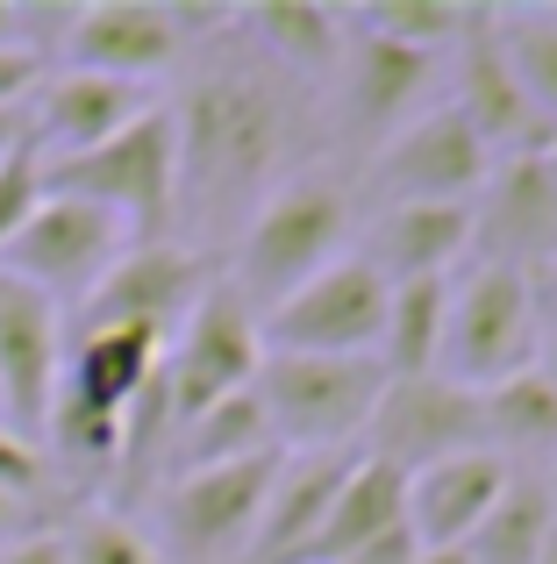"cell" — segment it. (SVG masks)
<instances>
[{
    "label": "cell",
    "mask_w": 557,
    "mask_h": 564,
    "mask_svg": "<svg viewBox=\"0 0 557 564\" xmlns=\"http://www.w3.org/2000/svg\"><path fill=\"white\" fill-rule=\"evenodd\" d=\"M172 137H179V207L243 229L251 207L286 180L293 79L265 57H222L172 108Z\"/></svg>",
    "instance_id": "1"
},
{
    "label": "cell",
    "mask_w": 557,
    "mask_h": 564,
    "mask_svg": "<svg viewBox=\"0 0 557 564\" xmlns=\"http://www.w3.org/2000/svg\"><path fill=\"white\" fill-rule=\"evenodd\" d=\"M350 236H358V193H350V180L336 165H301L251 207V221L237 236L229 286L243 293L251 315H265L286 293H301L315 272H329L350 250Z\"/></svg>",
    "instance_id": "2"
},
{
    "label": "cell",
    "mask_w": 557,
    "mask_h": 564,
    "mask_svg": "<svg viewBox=\"0 0 557 564\" xmlns=\"http://www.w3.org/2000/svg\"><path fill=\"white\" fill-rule=\"evenodd\" d=\"M544 344V307H536V279L515 264H487L472 258L465 272H450V307H444V350L436 372L465 393L515 379L536 365Z\"/></svg>",
    "instance_id": "3"
},
{
    "label": "cell",
    "mask_w": 557,
    "mask_h": 564,
    "mask_svg": "<svg viewBox=\"0 0 557 564\" xmlns=\"http://www.w3.org/2000/svg\"><path fill=\"white\" fill-rule=\"evenodd\" d=\"M43 186L108 207L136 243L157 236L172 215H179V137H172V108H151V115H136L122 137L43 165Z\"/></svg>",
    "instance_id": "4"
},
{
    "label": "cell",
    "mask_w": 557,
    "mask_h": 564,
    "mask_svg": "<svg viewBox=\"0 0 557 564\" xmlns=\"http://www.w3.org/2000/svg\"><path fill=\"white\" fill-rule=\"evenodd\" d=\"M386 393L379 358H293L265 350L258 365V400L278 451H350L372 429V408Z\"/></svg>",
    "instance_id": "5"
},
{
    "label": "cell",
    "mask_w": 557,
    "mask_h": 564,
    "mask_svg": "<svg viewBox=\"0 0 557 564\" xmlns=\"http://www.w3.org/2000/svg\"><path fill=\"white\" fill-rule=\"evenodd\" d=\"M258 365H265V336H258V315L243 307V293L229 286V279H215V286L194 301V315L172 329L165 365H157V379H165V414H172V429H186L194 414H208L215 400L243 393V386H258Z\"/></svg>",
    "instance_id": "6"
},
{
    "label": "cell",
    "mask_w": 557,
    "mask_h": 564,
    "mask_svg": "<svg viewBox=\"0 0 557 564\" xmlns=\"http://www.w3.org/2000/svg\"><path fill=\"white\" fill-rule=\"evenodd\" d=\"M386 279L343 250L329 272H315L301 293L258 315L265 350H293V358H379V329H386Z\"/></svg>",
    "instance_id": "7"
},
{
    "label": "cell",
    "mask_w": 557,
    "mask_h": 564,
    "mask_svg": "<svg viewBox=\"0 0 557 564\" xmlns=\"http://www.w3.org/2000/svg\"><path fill=\"white\" fill-rule=\"evenodd\" d=\"M129 243H136V236H129L108 207L72 200V193L43 186L36 215H29L22 229H14V243L0 250V272L22 279V286H36V293H51L57 307H65V301L79 307L86 293L108 279V264L122 258Z\"/></svg>",
    "instance_id": "8"
},
{
    "label": "cell",
    "mask_w": 557,
    "mask_h": 564,
    "mask_svg": "<svg viewBox=\"0 0 557 564\" xmlns=\"http://www.w3.org/2000/svg\"><path fill=\"white\" fill-rule=\"evenodd\" d=\"M208 286H215V272H208L200 250L143 236V243H129L122 258L108 264V279L72 307L65 329H151V336L172 344V329L194 315V301Z\"/></svg>",
    "instance_id": "9"
},
{
    "label": "cell",
    "mask_w": 557,
    "mask_h": 564,
    "mask_svg": "<svg viewBox=\"0 0 557 564\" xmlns=\"http://www.w3.org/2000/svg\"><path fill=\"white\" fill-rule=\"evenodd\" d=\"M278 457L286 451L243 457V465H215V471H179V479L165 486V536H172V551L194 557V564H222V557L251 551L265 494L278 479Z\"/></svg>",
    "instance_id": "10"
},
{
    "label": "cell",
    "mask_w": 557,
    "mask_h": 564,
    "mask_svg": "<svg viewBox=\"0 0 557 564\" xmlns=\"http://www.w3.org/2000/svg\"><path fill=\"white\" fill-rule=\"evenodd\" d=\"M487 172H493V151L444 100V108H422L407 129H393V137L379 143L372 193H379V207L386 200H458V207H472L479 186H487Z\"/></svg>",
    "instance_id": "11"
},
{
    "label": "cell",
    "mask_w": 557,
    "mask_h": 564,
    "mask_svg": "<svg viewBox=\"0 0 557 564\" xmlns=\"http://www.w3.org/2000/svg\"><path fill=\"white\" fill-rule=\"evenodd\" d=\"M364 436H372V457L393 465L401 479L422 471V465H444V457H465V451H493V443H487V414H479V393L450 386L444 372L386 379V393H379Z\"/></svg>",
    "instance_id": "12"
},
{
    "label": "cell",
    "mask_w": 557,
    "mask_h": 564,
    "mask_svg": "<svg viewBox=\"0 0 557 564\" xmlns=\"http://www.w3.org/2000/svg\"><path fill=\"white\" fill-rule=\"evenodd\" d=\"M57 372H65V307L0 272V414L14 436H43Z\"/></svg>",
    "instance_id": "13"
},
{
    "label": "cell",
    "mask_w": 557,
    "mask_h": 564,
    "mask_svg": "<svg viewBox=\"0 0 557 564\" xmlns=\"http://www.w3.org/2000/svg\"><path fill=\"white\" fill-rule=\"evenodd\" d=\"M450 108L472 122V137L493 158H522V151H544L550 143V122L529 108L501 36H493V8H479L472 29L458 36V51H450Z\"/></svg>",
    "instance_id": "14"
},
{
    "label": "cell",
    "mask_w": 557,
    "mask_h": 564,
    "mask_svg": "<svg viewBox=\"0 0 557 564\" xmlns=\"http://www.w3.org/2000/svg\"><path fill=\"white\" fill-rule=\"evenodd\" d=\"M472 258L515 264V272H544L557 258V186L544 158H493L487 186L472 200Z\"/></svg>",
    "instance_id": "15"
},
{
    "label": "cell",
    "mask_w": 557,
    "mask_h": 564,
    "mask_svg": "<svg viewBox=\"0 0 557 564\" xmlns=\"http://www.w3.org/2000/svg\"><path fill=\"white\" fill-rule=\"evenodd\" d=\"M186 51H194L186 22L165 0H100V8H79L65 22L72 72H108V79H129V86H151Z\"/></svg>",
    "instance_id": "16"
},
{
    "label": "cell",
    "mask_w": 557,
    "mask_h": 564,
    "mask_svg": "<svg viewBox=\"0 0 557 564\" xmlns=\"http://www.w3.org/2000/svg\"><path fill=\"white\" fill-rule=\"evenodd\" d=\"M343 29H350V22H343ZM436 72H444V57H422V51L386 43V36H358V29H350V51H343V65H336L343 129H350L358 143H372V151H379L393 129H407L422 108H429Z\"/></svg>",
    "instance_id": "17"
},
{
    "label": "cell",
    "mask_w": 557,
    "mask_h": 564,
    "mask_svg": "<svg viewBox=\"0 0 557 564\" xmlns=\"http://www.w3.org/2000/svg\"><path fill=\"white\" fill-rule=\"evenodd\" d=\"M151 86H129V79H108V72H57V79L36 86V100H29V151L43 158V165H57V158H79L94 151V143L122 137L136 115H151Z\"/></svg>",
    "instance_id": "18"
},
{
    "label": "cell",
    "mask_w": 557,
    "mask_h": 564,
    "mask_svg": "<svg viewBox=\"0 0 557 564\" xmlns=\"http://www.w3.org/2000/svg\"><path fill=\"white\" fill-rule=\"evenodd\" d=\"M507 479H515V465L501 451H465V457H444V465L407 471V536H415V551H465L479 536V522L501 508Z\"/></svg>",
    "instance_id": "19"
},
{
    "label": "cell",
    "mask_w": 557,
    "mask_h": 564,
    "mask_svg": "<svg viewBox=\"0 0 557 564\" xmlns=\"http://www.w3.org/2000/svg\"><path fill=\"white\" fill-rule=\"evenodd\" d=\"M358 258L372 264L386 286H407V279H450L465 258H472V207L458 200H386L364 221Z\"/></svg>",
    "instance_id": "20"
},
{
    "label": "cell",
    "mask_w": 557,
    "mask_h": 564,
    "mask_svg": "<svg viewBox=\"0 0 557 564\" xmlns=\"http://www.w3.org/2000/svg\"><path fill=\"white\" fill-rule=\"evenodd\" d=\"M358 465L350 451H293L278 457V479L265 494V514H258V536L243 564H307L321 536V514H329L336 486H343V471Z\"/></svg>",
    "instance_id": "21"
},
{
    "label": "cell",
    "mask_w": 557,
    "mask_h": 564,
    "mask_svg": "<svg viewBox=\"0 0 557 564\" xmlns=\"http://www.w3.org/2000/svg\"><path fill=\"white\" fill-rule=\"evenodd\" d=\"M65 372H57V400H79L94 414L129 422L143 386L165 365V336L151 329H65Z\"/></svg>",
    "instance_id": "22"
},
{
    "label": "cell",
    "mask_w": 557,
    "mask_h": 564,
    "mask_svg": "<svg viewBox=\"0 0 557 564\" xmlns=\"http://www.w3.org/2000/svg\"><path fill=\"white\" fill-rule=\"evenodd\" d=\"M393 529H407V479L393 465H379V457H358L343 471V486H336L329 514H321V536L307 551V564H343L364 543L393 536Z\"/></svg>",
    "instance_id": "23"
},
{
    "label": "cell",
    "mask_w": 557,
    "mask_h": 564,
    "mask_svg": "<svg viewBox=\"0 0 557 564\" xmlns=\"http://www.w3.org/2000/svg\"><path fill=\"white\" fill-rule=\"evenodd\" d=\"M237 29L265 51L272 72H286V79H336V65H343V51H350L343 8H307V0L251 8V14H237Z\"/></svg>",
    "instance_id": "24"
},
{
    "label": "cell",
    "mask_w": 557,
    "mask_h": 564,
    "mask_svg": "<svg viewBox=\"0 0 557 564\" xmlns=\"http://www.w3.org/2000/svg\"><path fill=\"white\" fill-rule=\"evenodd\" d=\"M172 479L179 471H215V465H243V457H265L278 451L272 443V422H265V400H258V386H243V393L215 400L208 414H194L186 429H172Z\"/></svg>",
    "instance_id": "25"
},
{
    "label": "cell",
    "mask_w": 557,
    "mask_h": 564,
    "mask_svg": "<svg viewBox=\"0 0 557 564\" xmlns=\"http://www.w3.org/2000/svg\"><path fill=\"white\" fill-rule=\"evenodd\" d=\"M444 307H450V279H407V286L386 293V329H379V365H386V379H429L436 372Z\"/></svg>",
    "instance_id": "26"
},
{
    "label": "cell",
    "mask_w": 557,
    "mask_h": 564,
    "mask_svg": "<svg viewBox=\"0 0 557 564\" xmlns=\"http://www.w3.org/2000/svg\"><path fill=\"white\" fill-rule=\"evenodd\" d=\"M479 414H487V443L493 451H529V457H557V386L536 372H515L501 386L479 393Z\"/></svg>",
    "instance_id": "27"
},
{
    "label": "cell",
    "mask_w": 557,
    "mask_h": 564,
    "mask_svg": "<svg viewBox=\"0 0 557 564\" xmlns=\"http://www.w3.org/2000/svg\"><path fill=\"white\" fill-rule=\"evenodd\" d=\"M550 514H557L550 486L529 479V471H515L501 508L479 522V536L465 543V551H472V564H536L544 557V536H550Z\"/></svg>",
    "instance_id": "28"
},
{
    "label": "cell",
    "mask_w": 557,
    "mask_h": 564,
    "mask_svg": "<svg viewBox=\"0 0 557 564\" xmlns=\"http://www.w3.org/2000/svg\"><path fill=\"white\" fill-rule=\"evenodd\" d=\"M479 8H458V0H379V8H343V22L358 36H386L401 51H422V57H450L458 36L472 29Z\"/></svg>",
    "instance_id": "29"
},
{
    "label": "cell",
    "mask_w": 557,
    "mask_h": 564,
    "mask_svg": "<svg viewBox=\"0 0 557 564\" xmlns=\"http://www.w3.org/2000/svg\"><path fill=\"white\" fill-rule=\"evenodd\" d=\"M493 36H501L529 108L557 137V8H493Z\"/></svg>",
    "instance_id": "30"
},
{
    "label": "cell",
    "mask_w": 557,
    "mask_h": 564,
    "mask_svg": "<svg viewBox=\"0 0 557 564\" xmlns=\"http://www.w3.org/2000/svg\"><path fill=\"white\" fill-rule=\"evenodd\" d=\"M72 564H157V551L136 536L129 522H114V514H94V522L72 529Z\"/></svg>",
    "instance_id": "31"
},
{
    "label": "cell",
    "mask_w": 557,
    "mask_h": 564,
    "mask_svg": "<svg viewBox=\"0 0 557 564\" xmlns=\"http://www.w3.org/2000/svg\"><path fill=\"white\" fill-rule=\"evenodd\" d=\"M36 200H43V158L22 143L14 158H0V250H8L14 229L36 215Z\"/></svg>",
    "instance_id": "32"
},
{
    "label": "cell",
    "mask_w": 557,
    "mask_h": 564,
    "mask_svg": "<svg viewBox=\"0 0 557 564\" xmlns=\"http://www.w3.org/2000/svg\"><path fill=\"white\" fill-rule=\"evenodd\" d=\"M43 486H51L43 451L29 436H14V429H0V494H8V500H36Z\"/></svg>",
    "instance_id": "33"
},
{
    "label": "cell",
    "mask_w": 557,
    "mask_h": 564,
    "mask_svg": "<svg viewBox=\"0 0 557 564\" xmlns=\"http://www.w3.org/2000/svg\"><path fill=\"white\" fill-rule=\"evenodd\" d=\"M51 79L43 72V51L36 43H14V51H0V108H29V94Z\"/></svg>",
    "instance_id": "34"
},
{
    "label": "cell",
    "mask_w": 557,
    "mask_h": 564,
    "mask_svg": "<svg viewBox=\"0 0 557 564\" xmlns=\"http://www.w3.org/2000/svg\"><path fill=\"white\" fill-rule=\"evenodd\" d=\"M0 564H72V543L57 536V529H36V536H14Z\"/></svg>",
    "instance_id": "35"
},
{
    "label": "cell",
    "mask_w": 557,
    "mask_h": 564,
    "mask_svg": "<svg viewBox=\"0 0 557 564\" xmlns=\"http://www.w3.org/2000/svg\"><path fill=\"white\" fill-rule=\"evenodd\" d=\"M422 551H415V536L407 529H393V536H379V543H364L358 557H343V564H415Z\"/></svg>",
    "instance_id": "36"
},
{
    "label": "cell",
    "mask_w": 557,
    "mask_h": 564,
    "mask_svg": "<svg viewBox=\"0 0 557 564\" xmlns=\"http://www.w3.org/2000/svg\"><path fill=\"white\" fill-rule=\"evenodd\" d=\"M29 143V108H0V158H14Z\"/></svg>",
    "instance_id": "37"
},
{
    "label": "cell",
    "mask_w": 557,
    "mask_h": 564,
    "mask_svg": "<svg viewBox=\"0 0 557 564\" xmlns=\"http://www.w3.org/2000/svg\"><path fill=\"white\" fill-rule=\"evenodd\" d=\"M536 279V307H544V329H557V258L544 264V272H529Z\"/></svg>",
    "instance_id": "38"
},
{
    "label": "cell",
    "mask_w": 557,
    "mask_h": 564,
    "mask_svg": "<svg viewBox=\"0 0 557 564\" xmlns=\"http://www.w3.org/2000/svg\"><path fill=\"white\" fill-rule=\"evenodd\" d=\"M14 43H29V14L14 0H0V51H14Z\"/></svg>",
    "instance_id": "39"
},
{
    "label": "cell",
    "mask_w": 557,
    "mask_h": 564,
    "mask_svg": "<svg viewBox=\"0 0 557 564\" xmlns=\"http://www.w3.org/2000/svg\"><path fill=\"white\" fill-rule=\"evenodd\" d=\"M536 372L557 386V329H544V344H536Z\"/></svg>",
    "instance_id": "40"
},
{
    "label": "cell",
    "mask_w": 557,
    "mask_h": 564,
    "mask_svg": "<svg viewBox=\"0 0 557 564\" xmlns=\"http://www.w3.org/2000/svg\"><path fill=\"white\" fill-rule=\"evenodd\" d=\"M415 564H472V551H422Z\"/></svg>",
    "instance_id": "41"
},
{
    "label": "cell",
    "mask_w": 557,
    "mask_h": 564,
    "mask_svg": "<svg viewBox=\"0 0 557 564\" xmlns=\"http://www.w3.org/2000/svg\"><path fill=\"white\" fill-rule=\"evenodd\" d=\"M14 522H22V500H8V494H0V536H8Z\"/></svg>",
    "instance_id": "42"
},
{
    "label": "cell",
    "mask_w": 557,
    "mask_h": 564,
    "mask_svg": "<svg viewBox=\"0 0 557 564\" xmlns=\"http://www.w3.org/2000/svg\"><path fill=\"white\" fill-rule=\"evenodd\" d=\"M536 158H544V172H550V186H557V137H550V143H544Z\"/></svg>",
    "instance_id": "43"
},
{
    "label": "cell",
    "mask_w": 557,
    "mask_h": 564,
    "mask_svg": "<svg viewBox=\"0 0 557 564\" xmlns=\"http://www.w3.org/2000/svg\"><path fill=\"white\" fill-rule=\"evenodd\" d=\"M536 564H557V514H550V536H544V557Z\"/></svg>",
    "instance_id": "44"
},
{
    "label": "cell",
    "mask_w": 557,
    "mask_h": 564,
    "mask_svg": "<svg viewBox=\"0 0 557 564\" xmlns=\"http://www.w3.org/2000/svg\"><path fill=\"white\" fill-rule=\"evenodd\" d=\"M550 500H557V465H550Z\"/></svg>",
    "instance_id": "45"
},
{
    "label": "cell",
    "mask_w": 557,
    "mask_h": 564,
    "mask_svg": "<svg viewBox=\"0 0 557 564\" xmlns=\"http://www.w3.org/2000/svg\"><path fill=\"white\" fill-rule=\"evenodd\" d=\"M0 429H8V414H0Z\"/></svg>",
    "instance_id": "46"
}]
</instances>
